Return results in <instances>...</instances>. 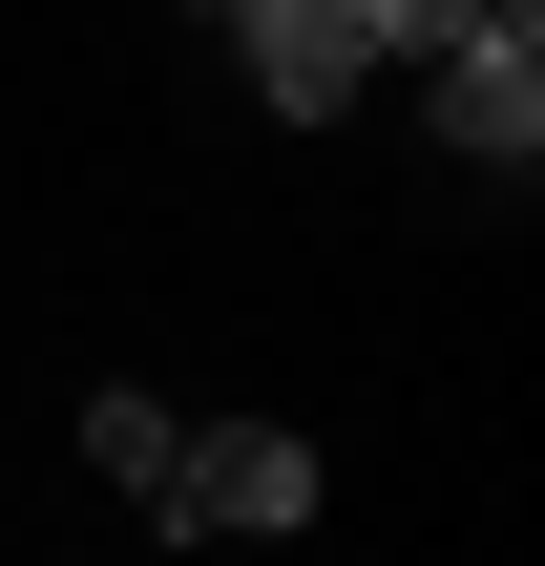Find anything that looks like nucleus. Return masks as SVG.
<instances>
[{
    "mask_svg": "<svg viewBox=\"0 0 545 566\" xmlns=\"http://www.w3.org/2000/svg\"><path fill=\"white\" fill-rule=\"evenodd\" d=\"M189 546H273V525H315V441L294 420H210V441H168V483H147Z\"/></svg>",
    "mask_w": 545,
    "mask_h": 566,
    "instance_id": "obj_1",
    "label": "nucleus"
},
{
    "mask_svg": "<svg viewBox=\"0 0 545 566\" xmlns=\"http://www.w3.org/2000/svg\"><path fill=\"white\" fill-rule=\"evenodd\" d=\"M441 63V147L462 168H545V63H525V0H462V42H420Z\"/></svg>",
    "mask_w": 545,
    "mask_h": 566,
    "instance_id": "obj_2",
    "label": "nucleus"
},
{
    "mask_svg": "<svg viewBox=\"0 0 545 566\" xmlns=\"http://www.w3.org/2000/svg\"><path fill=\"white\" fill-rule=\"evenodd\" d=\"M231 42H252V105H294V126H336V105H357V63H378L336 0H231Z\"/></svg>",
    "mask_w": 545,
    "mask_h": 566,
    "instance_id": "obj_3",
    "label": "nucleus"
},
{
    "mask_svg": "<svg viewBox=\"0 0 545 566\" xmlns=\"http://www.w3.org/2000/svg\"><path fill=\"white\" fill-rule=\"evenodd\" d=\"M84 462L105 483H168V399H84Z\"/></svg>",
    "mask_w": 545,
    "mask_h": 566,
    "instance_id": "obj_4",
    "label": "nucleus"
},
{
    "mask_svg": "<svg viewBox=\"0 0 545 566\" xmlns=\"http://www.w3.org/2000/svg\"><path fill=\"white\" fill-rule=\"evenodd\" d=\"M336 21H357L378 63H420V42H462V0H336Z\"/></svg>",
    "mask_w": 545,
    "mask_h": 566,
    "instance_id": "obj_5",
    "label": "nucleus"
},
{
    "mask_svg": "<svg viewBox=\"0 0 545 566\" xmlns=\"http://www.w3.org/2000/svg\"><path fill=\"white\" fill-rule=\"evenodd\" d=\"M189 21H231V0H189Z\"/></svg>",
    "mask_w": 545,
    "mask_h": 566,
    "instance_id": "obj_6",
    "label": "nucleus"
}]
</instances>
